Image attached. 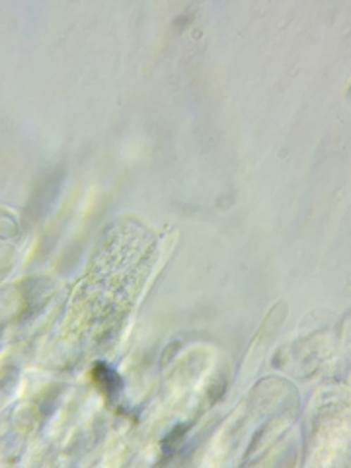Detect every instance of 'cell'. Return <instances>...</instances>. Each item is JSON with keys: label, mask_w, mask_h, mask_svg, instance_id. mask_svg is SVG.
<instances>
[{"label": "cell", "mask_w": 351, "mask_h": 468, "mask_svg": "<svg viewBox=\"0 0 351 468\" xmlns=\"http://www.w3.org/2000/svg\"><path fill=\"white\" fill-rule=\"evenodd\" d=\"M92 376L94 381H96V385L100 386L101 390L109 396H113V394L121 388V378L117 376L116 371H111L108 365H104V363H98L96 367L92 369Z\"/></svg>", "instance_id": "1"}]
</instances>
